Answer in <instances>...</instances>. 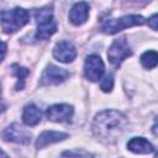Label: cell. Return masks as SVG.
<instances>
[{"label": "cell", "instance_id": "obj_1", "mask_svg": "<svg viewBox=\"0 0 158 158\" xmlns=\"http://www.w3.org/2000/svg\"><path fill=\"white\" fill-rule=\"evenodd\" d=\"M127 118L116 110H106L98 114L93 122V132L101 141L115 142L126 130Z\"/></svg>", "mask_w": 158, "mask_h": 158}, {"label": "cell", "instance_id": "obj_2", "mask_svg": "<svg viewBox=\"0 0 158 158\" xmlns=\"http://www.w3.org/2000/svg\"><path fill=\"white\" fill-rule=\"evenodd\" d=\"M28 22V12L22 7L4 10L1 12V26L6 33H14Z\"/></svg>", "mask_w": 158, "mask_h": 158}, {"label": "cell", "instance_id": "obj_3", "mask_svg": "<svg viewBox=\"0 0 158 158\" xmlns=\"http://www.w3.org/2000/svg\"><path fill=\"white\" fill-rule=\"evenodd\" d=\"M36 21H37V32L36 38L47 40L57 31V22L53 17L52 9L44 7L36 11Z\"/></svg>", "mask_w": 158, "mask_h": 158}, {"label": "cell", "instance_id": "obj_4", "mask_svg": "<svg viewBox=\"0 0 158 158\" xmlns=\"http://www.w3.org/2000/svg\"><path fill=\"white\" fill-rule=\"evenodd\" d=\"M144 23V19L142 16L138 15H127V16H122L120 19H110L106 20L102 26L101 30L104 33L107 35H114L117 33L118 31H122L127 27H132V26H139Z\"/></svg>", "mask_w": 158, "mask_h": 158}, {"label": "cell", "instance_id": "obj_5", "mask_svg": "<svg viewBox=\"0 0 158 158\" xmlns=\"http://www.w3.org/2000/svg\"><path fill=\"white\" fill-rule=\"evenodd\" d=\"M131 54H132V51H131V48H130V46L125 38L115 40L107 51L109 60L116 67H118Z\"/></svg>", "mask_w": 158, "mask_h": 158}, {"label": "cell", "instance_id": "obj_6", "mask_svg": "<svg viewBox=\"0 0 158 158\" xmlns=\"http://www.w3.org/2000/svg\"><path fill=\"white\" fill-rule=\"evenodd\" d=\"M105 70V65L101 60V58L96 54L88 56L84 63V75L90 81H98L101 79Z\"/></svg>", "mask_w": 158, "mask_h": 158}, {"label": "cell", "instance_id": "obj_7", "mask_svg": "<svg viewBox=\"0 0 158 158\" xmlns=\"http://www.w3.org/2000/svg\"><path fill=\"white\" fill-rule=\"evenodd\" d=\"M69 77V73L63 69V68H59L57 65H53V64H49L42 77H41V84L43 85H57L62 81H64L67 78Z\"/></svg>", "mask_w": 158, "mask_h": 158}, {"label": "cell", "instance_id": "obj_8", "mask_svg": "<svg viewBox=\"0 0 158 158\" xmlns=\"http://www.w3.org/2000/svg\"><path fill=\"white\" fill-rule=\"evenodd\" d=\"M2 136L6 141L21 144H27L31 141V133L19 123H12L7 128H5Z\"/></svg>", "mask_w": 158, "mask_h": 158}, {"label": "cell", "instance_id": "obj_9", "mask_svg": "<svg viewBox=\"0 0 158 158\" xmlns=\"http://www.w3.org/2000/svg\"><path fill=\"white\" fill-rule=\"evenodd\" d=\"M53 56L57 60L62 63H70L77 57V49L73 46V43L68 41H60L56 44L53 49Z\"/></svg>", "mask_w": 158, "mask_h": 158}, {"label": "cell", "instance_id": "obj_10", "mask_svg": "<svg viewBox=\"0 0 158 158\" xmlns=\"http://www.w3.org/2000/svg\"><path fill=\"white\" fill-rule=\"evenodd\" d=\"M46 115L51 121L54 122L69 121L73 116V107L67 104H56L46 110Z\"/></svg>", "mask_w": 158, "mask_h": 158}, {"label": "cell", "instance_id": "obj_11", "mask_svg": "<svg viewBox=\"0 0 158 158\" xmlns=\"http://www.w3.org/2000/svg\"><path fill=\"white\" fill-rule=\"evenodd\" d=\"M89 16V5L86 2H77L69 12V20L73 25L80 26L83 25Z\"/></svg>", "mask_w": 158, "mask_h": 158}, {"label": "cell", "instance_id": "obj_12", "mask_svg": "<svg viewBox=\"0 0 158 158\" xmlns=\"http://www.w3.org/2000/svg\"><path fill=\"white\" fill-rule=\"evenodd\" d=\"M68 138V135L64 133V132H57V131H44L42 132L37 141H36V148H43L48 144H52V143H56V142H59V141H63Z\"/></svg>", "mask_w": 158, "mask_h": 158}, {"label": "cell", "instance_id": "obj_13", "mask_svg": "<svg viewBox=\"0 0 158 158\" xmlns=\"http://www.w3.org/2000/svg\"><path fill=\"white\" fill-rule=\"evenodd\" d=\"M127 148H128V151H131L133 153L148 154V153L154 152L153 146L143 137H133L132 139H130L127 143Z\"/></svg>", "mask_w": 158, "mask_h": 158}, {"label": "cell", "instance_id": "obj_14", "mask_svg": "<svg viewBox=\"0 0 158 158\" xmlns=\"http://www.w3.org/2000/svg\"><path fill=\"white\" fill-rule=\"evenodd\" d=\"M22 120L27 126L37 125L41 121V110L35 104L26 105L22 112Z\"/></svg>", "mask_w": 158, "mask_h": 158}, {"label": "cell", "instance_id": "obj_15", "mask_svg": "<svg viewBox=\"0 0 158 158\" xmlns=\"http://www.w3.org/2000/svg\"><path fill=\"white\" fill-rule=\"evenodd\" d=\"M12 73L16 75L17 78V83H16V90H21L25 85V79L27 78V75L30 74V70L27 68L20 67L19 64H12Z\"/></svg>", "mask_w": 158, "mask_h": 158}, {"label": "cell", "instance_id": "obj_16", "mask_svg": "<svg viewBox=\"0 0 158 158\" xmlns=\"http://www.w3.org/2000/svg\"><path fill=\"white\" fill-rule=\"evenodd\" d=\"M157 62H158V56L156 51H147L141 56V63L147 69L154 68L157 65Z\"/></svg>", "mask_w": 158, "mask_h": 158}, {"label": "cell", "instance_id": "obj_17", "mask_svg": "<svg viewBox=\"0 0 158 158\" xmlns=\"http://www.w3.org/2000/svg\"><path fill=\"white\" fill-rule=\"evenodd\" d=\"M112 86H114V78H112V75H111V74H106V75L101 79L100 88L102 89V91L109 93V91H111Z\"/></svg>", "mask_w": 158, "mask_h": 158}, {"label": "cell", "instance_id": "obj_18", "mask_svg": "<svg viewBox=\"0 0 158 158\" xmlns=\"http://www.w3.org/2000/svg\"><path fill=\"white\" fill-rule=\"evenodd\" d=\"M62 156H90V154L83 151H68V152H63Z\"/></svg>", "mask_w": 158, "mask_h": 158}, {"label": "cell", "instance_id": "obj_19", "mask_svg": "<svg viewBox=\"0 0 158 158\" xmlns=\"http://www.w3.org/2000/svg\"><path fill=\"white\" fill-rule=\"evenodd\" d=\"M157 19H158V17H157V15L154 14V15L148 20V25H149V26H151V28H152V30H154V31L157 30V21H158Z\"/></svg>", "mask_w": 158, "mask_h": 158}, {"label": "cell", "instance_id": "obj_20", "mask_svg": "<svg viewBox=\"0 0 158 158\" xmlns=\"http://www.w3.org/2000/svg\"><path fill=\"white\" fill-rule=\"evenodd\" d=\"M5 54H6V44L0 41V62H2V59L5 58Z\"/></svg>", "mask_w": 158, "mask_h": 158}, {"label": "cell", "instance_id": "obj_21", "mask_svg": "<svg viewBox=\"0 0 158 158\" xmlns=\"http://www.w3.org/2000/svg\"><path fill=\"white\" fill-rule=\"evenodd\" d=\"M0 156H4V157H6V156H7V154H6V153H5V152H2V151H1V149H0Z\"/></svg>", "mask_w": 158, "mask_h": 158}, {"label": "cell", "instance_id": "obj_22", "mask_svg": "<svg viewBox=\"0 0 158 158\" xmlns=\"http://www.w3.org/2000/svg\"><path fill=\"white\" fill-rule=\"evenodd\" d=\"M0 94H1V85H0Z\"/></svg>", "mask_w": 158, "mask_h": 158}]
</instances>
